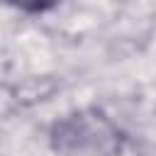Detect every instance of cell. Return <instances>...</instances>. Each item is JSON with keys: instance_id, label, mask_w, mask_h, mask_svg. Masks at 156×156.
Returning a JSON list of instances; mask_svg holds the SVG:
<instances>
[{"instance_id": "6da1fadb", "label": "cell", "mask_w": 156, "mask_h": 156, "mask_svg": "<svg viewBox=\"0 0 156 156\" xmlns=\"http://www.w3.org/2000/svg\"><path fill=\"white\" fill-rule=\"evenodd\" d=\"M56 156H127L129 146L117 124L100 110H78L51 132Z\"/></svg>"}]
</instances>
